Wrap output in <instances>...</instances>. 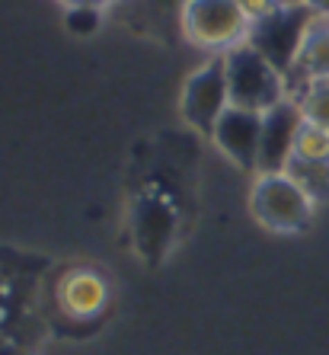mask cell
Listing matches in <instances>:
<instances>
[{"label":"cell","instance_id":"1","mask_svg":"<svg viewBox=\"0 0 329 355\" xmlns=\"http://www.w3.org/2000/svg\"><path fill=\"white\" fill-rule=\"evenodd\" d=\"M224 71H227L231 103L240 109L269 112L272 106H278V103L288 99L285 74L269 58H263L249 42L224 51Z\"/></svg>","mask_w":329,"mask_h":355},{"label":"cell","instance_id":"2","mask_svg":"<svg viewBox=\"0 0 329 355\" xmlns=\"http://www.w3.org/2000/svg\"><path fill=\"white\" fill-rule=\"evenodd\" d=\"M182 35L205 51H231L249 39L253 19L237 0H182Z\"/></svg>","mask_w":329,"mask_h":355},{"label":"cell","instance_id":"3","mask_svg":"<svg viewBox=\"0 0 329 355\" xmlns=\"http://www.w3.org/2000/svg\"><path fill=\"white\" fill-rule=\"evenodd\" d=\"M253 215L272 231H304L313 218L310 192L288 173H263L249 192Z\"/></svg>","mask_w":329,"mask_h":355},{"label":"cell","instance_id":"4","mask_svg":"<svg viewBox=\"0 0 329 355\" xmlns=\"http://www.w3.org/2000/svg\"><path fill=\"white\" fill-rule=\"evenodd\" d=\"M313 23V13L301 0H288L269 17L256 19L249 29V45H253L263 58H269L281 74H288L297 61V51L304 45V35Z\"/></svg>","mask_w":329,"mask_h":355},{"label":"cell","instance_id":"5","mask_svg":"<svg viewBox=\"0 0 329 355\" xmlns=\"http://www.w3.org/2000/svg\"><path fill=\"white\" fill-rule=\"evenodd\" d=\"M176 208L157 189L141 192L132 202V243L134 253L148 266H160L176 237Z\"/></svg>","mask_w":329,"mask_h":355},{"label":"cell","instance_id":"6","mask_svg":"<svg viewBox=\"0 0 329 355\" xmlns=\"http://www.w3.org/2000/svg\"><path fill=\"white\" fill-rule=\"evenodd\" d=\"M231 87H227V71H224V55L211 58L208 64H202L195 74L186 80L182 90V116L192 128H198L202 135L211 138L221 116L231 109Z\"/></svg>","mask_w":329,"mask_h":355},{"label":"cell","instance_id":"7","mask_svg":"<svg viewBox=\"0 0 329 355\" xmlns=\"http://www.w3.org/2000/svg\"><path fill=\"white\" fill-rule=\"evenodd\" d=\"M45 259L23 257L17 250H0V333L26 330V301L35 285V272L45 269Z\"/></svg>","mask_w":329,"mask_h":355},{"label":"cell","instance_id":"8","mask_svg":"<svg viewBox=\"0 0 329 355\" xmlns=\"http://www.w3.org/2000/svg\"><path fill=\"white\" fill-rule=\"evenodd\" d=\"M304 116L294 99H285L278 106L263 112V138H259V164L256 173H285L294 157V138Z\"/></svg>","mask_w":329,"mask_h":355},{"label":"cell","instance_id":"9","mask_svg":"<svg viewBox=\"0 0 329 355\" xmlns=\"http://www.w3.org/2000/svg\"><path fill=\"white\" fill-rule=\"evenodd\" d=\"M211 138L237 166L256 170V164H259V138H263V112L231 106L221 116Z\"/></svg>","mask_w":329,"mask_h":355},{"label":"cell","instance_id":"10","mask_svg":"<svg viewBox=\"0 0 329 355\" xmlns=\"http://www.w3.org/2000/svg\"><path fill=\"white\" fill-rule=\"evenodd\" d=\"M329 80V19L313 17L310 29L304 35V45L297 51V61L285 74L288 83V99L301 96V93L310 87V83Z\"/></svg>","mask_w":329,"mask_h":355},{"label":"cell","instance_id":"11","mask_svg":"<svg viewBox=\"0 0 329 355\" xmlns=\"http://www.w3.org/2000/svg\"><path fill=\"white\" fill-rule=\"evenodd\" d=\"M58 304L64 311V317L77 323L96 320L109 304V285L106 279L93 269H74L67 272L58 285Z\"/></svg>","mask_w":329,"mask_h":355},{"label":"cell","instance_id":"12","mask_svg":"<svg viewBox=\"0 0 329 355\" xmlns=\"http://www.w3.org/2000/svg\"><path fill=\"white\" fill-rule=\"evenodd\" d=\"M291 160H304V164H329V128L313 122H301L294 138V157Z\"/></svg>","mask_w":329,"mask_h":355},{"label":"cell","instance_id":"13","mask_svg":"<svg viewBox=\"0 0 329 355\" xmlns=\"http://www.w3.org/2000/svg\"><path fill=\"white\" fill-rule=\"evenodd\" d=\"M285 173L294 176V180L310 192L313 202L329 198V164H304V160H291Z\"/></svg>","mask_w":329,"mask_h":355},{"label":"cell","instance_id":"14","mask_svg":"<svg viewBox=\"0 0 329 355\" xmlns=\"http://www.w3.org/2000/svg\"><path fill=\"white\" fill-rule=\"evenodd\" d=\"M294 103L301 106V116H304L307 122L329 128V80L310 83V87H307Z\"/></svg>","mask_w":329,"mask_h":355},{"label":"cell","instance_id":"15","mask_svg":"<svg viewBox=\"0 0 329 355\" xmlns=\"http://www.w3.org/2000/svg\"><path fill=\"white\" fill-rule=\"evenodd\" d=\"M64 23L74 35H93L99 29V7H67Z\"/></svg>","mask_w":329,"mask_h":355},{"label":"cell","instance_id":"16","mask_svg":"<svg viewBox=\"0 0 329 355\" xmlns=\"http://www.w3.org/2000/svg\"><path fill=\"white\" fill-rule=\"evenodd\" d=\"M29 330V327H26ZM26 330H3L0 333V355H29V346L35 339Z\"/></svg>","mask_w":329,"mask_h":355},{"label":"cell","instance_id":"17","mask_svg":"<svg viewBox=\"0 0 329 355\" xmlns=\"http://www.w3.org/2000/svg\"><path fill=\"white\" fill-rule=\"evenodd\" d=\"M240 7H243V13H247L249 19H263V17H269V13H275L278 7H285L288 0H237Z\"/></svg>","mask_w":329,"mask_h":355},{"label":"cell","instance_id":"18","mask_svg":"<svg viewBox=\"0 0 329 355\" xmlns=\"http://www.w3.org/2000/svg\"><path fill=\"white\" fill-rule=\"evenodd\" d=\"M307 10H310L313 17H323V19H329V0H301Z\"/></svg>","mask_w":329,"mask_h":355},{"label":"cell","instance_id":"19","mask_svg":"<svg viewBox=\"0 0 329 355\" xmlns=\"http://www.w3.org/2000/svg\"><path fill=\"white\" fill-rule=\"evenodd\" d=\"M61 3H67V7H103L109 0H61Z\"/></svg>","mask_w":329,"mask_h":355}]
</instances>
